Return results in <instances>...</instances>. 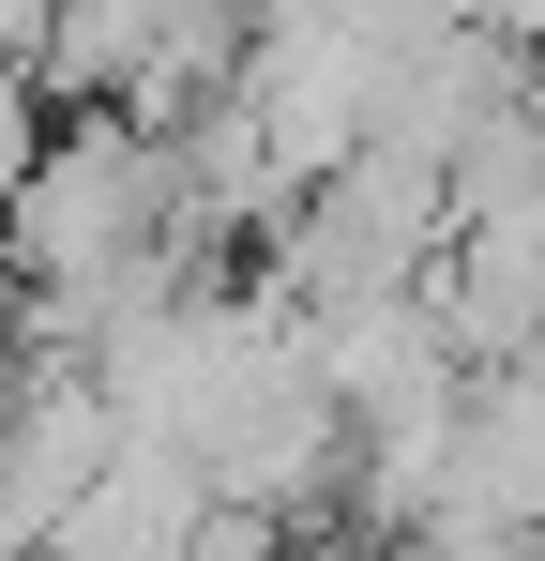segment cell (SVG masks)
I'll list each match as a JSON object with an SVG mask.
<instances>
[{
    "mask_svg": "<svg viewBox=\"0 0 545 561\" xmlns=\"http://www.w3.org/2000/svg\"><path fill=\"white\" fill-rule=\"evenodd\" d=\"M106 456H121V410H106L91 365H31L15 379V410H0V561L46 547L91 485H106Z\"/></svg>",
    "mask_w": 545,
    "mask_h": 561,
    "instance_id": "6da1fadb",
    "label": "cell"
}]
</instances>
